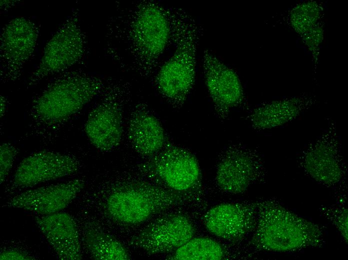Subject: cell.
I'll return each mask as SVG.
<instances>
[{
    "mask_svg": "<svg viewBox=\"0 0 348 260\" xmlns=\"http://www.w3.org/2000/svg\"><path fill=\"white\" fill-rule=\"evenodd\" d=\"M319 225L286 210L274 200L258 202L257 220L250 245L274 252H294L322 244Z\"/></svg>",
    "mask_w": 348,
    "mask_h": 260,
    "instance_id": "1",
    "label": "cell"
},
{
    "mask_svg": "<svg viewBox=\"0 0 348 260\" xmlns=\"http://www.w3.org/2000/svg\"><path fill=\"white\" fill-rule=\"evenodd\" d=\"M195 198L192 191L176 192L146 182H126L114 188L106 200L105 211L114 222L136 225Z\"/></svg>",
    "mask_w": 348,
    "mask_h": 260,
    "instance_id": "2",
    "label": "cell"
},
{
    "mask_svg": "<svg viewBox=\"0 0 348 260\" xmlns=\"http://www.w3.org/2000/svg\"><path fill=\"white\" fill-rule=\"evenodd\" d=\"M188 20L174 23L177 48L173 56L161 67L156 77L161 94L174 106H182L194 82L196 52L198 29Z\"/></svg>",
    "mask_w": 348,
    "mask_h": 260,
    "instance_id": "3",
    "label": "cell"
},
{
    "mask_svg": "<svg viewBox=\"0 0 348 260\" xmlns=\"http://www.w3.org/2000/svg\"><path fill=\"white\" fill-rule=\"evenodd\" d=\"M102 82L86 75L68 76L48 86L35 100L32 110L46 124H56L80 111L100 90Z\"/></svg>",
    "mask_w": 348,
    "mask_h": 260,
    "instance_id": "4",
    "label": "cell"
},
{
    "mask_svg": "<svg viewBox=\"0 0 348 260\" xmlns=\"http://www.w3.org/2000/svg\"><path fill=\"white\" fill-rule=\"evenodd\" d=\"M129 22L128 40L134 54L142 66H150L166 49L172 33L171 20L158 4H138Z\"/></svg>",
    "mask_w": 348,
    "mask_h": 260,
    "instance_id": "5",
    "label": "cell"
},
{
    "mask_svg": "<svg viewBox=\"0 0 348 260\" xmlns=\"http://www.w3.org/2000/svg\"><path fill=\"white\" fill-rule=\"evenodd\" d=\"M298 162L304 173L319 184L330 188L346 185L347 170L335 122H328L320 136L306 146Z\"/></svg>",
    "mask_w": 348,
    "mask_h": 260,
    "instance_id": "6",
    "label": "cell"
},
{
    "mask_svg": "<svg viewBox=\"0 0 348 260\" xmlns=\"http://www.w3.org/2000/svg\"><path fill=\"white\" fill-rule=\"evenodd\" d=\"M264 176L265 168L258 153L244 146L233 144L219 158L215 182L222 191L238 194L262 181Z\"/></svg>",
    "mask_w": 348,
    "mask_h": 260,
    "instance_id": "7",
    "label": "cell"
},
{
    "mask_svg": "<svg viewBox=\"0 0 348 260\" xmlns=\"http://www.w3.org/2000/svg\"><path fill=\"white\" fill-rule=\"evenodd\" d=\"M144 167L172 190L192 191L200 182V169L196 157L188 150L172 144H166Z\"/></svg>",
    "mask_w": 348,
    "mask_h": 260,
    "instance_id": "8",
    "label": "cell"
},
{
    "mask_svg": "<svg viewBox=\"0 0 348 260\" xmlns=\"http://www.w3.org/2000/svg\"><path fill=\"white\" fill-rule=\"evenodd\" d=\"M196 229L186 216L170 213L147 225L128 240L130 246L153 254L176 250L192 238Z\"/></svg>",
    "mask_w": 348,
    "mask_h": 260,
    "instance_id": "9",
    "label": "cell"
},
{
    "mask_svg": "<svg viewBox=\"0 0 348 260\" xmlns=\"http://www.w3.org/2000/svg\"><path fill=\"white\" fill-rule=\"evenodd\" d=\"M84 50L83 36L76 22L66 23L52 36L44 48L40 64L31 76L36 82L45 76L64 70L76 64Z\"/></svg>",
    "mask_w": 348,
    "mask_h": 260,
    "instance_id": "10",
    "label": "cell"
},
{
    "mask_svg": "<svg viewBox=\"0 0 348 260\" xmlns=\"http://www.w3.org/2000/svg\"><path fill=\"white\" fill-rule=\"evenodd\" d=\"M258 202L217 204L204 214L206 230L217 238L232 242L242 240L252 232L257 220Z\"/></svg>",
    "mask_w": 348,
    "mask_h": 260,
    "instance_id": "11",
    "label": "cell"
},
{
    "mask_svg": "<svg viewBox=\"0 0 348 260\" xmlns=\"http://www.w3.org/2000/svg\"><path fill=\"white\" fill-rule=\"evenodd\" d=\"M204 82L218 116L225 118L244 100V92L236 72L206 50L203 57Z\"/></svg>",
    "mask_w": 348,
    "mask_h": 260,
    "instance_id": "12",
    "label": "cell"
},
{
    "mask_svg": "<svg viewBox=\"0 0 348 260\" xmlns=\"http://www.w3.org/2000/svg\"><path fill=\"white\" fill-rule=\"evenodd\" d=\"M80 163L76 159L57 152L42 150L24 158L16 168L14 185L19 188L32 187L77 172Z\"/></svg>",
    "mask_w": 348,
    "mask_h": 260,
    "instance_id": "13",
    "label": "cell"
},
{
    "mask_svg": "<svg viewBox=\"0 0 348 260\" xmlns=\"http://www.w3.org/2000/svg\"><path fill=\"white\" fill-rule=\"evenodd\" d=\"M85 182L74 179L22 192L3 206L21 208L40 215L51 214L66 208L82 190Z\"/></svg>",
    "mask_w": 348,
    "mask_h": 260,
    "instance_id": "14",
    "label": "cell"
},
{
    "mask_svg": "<svg viewBox=\"0 0 348 260\" xmlns=\"http://www.w3.org/2000/svg\"><path fill=\"white\" fill-rule=\"evenodd\" d=\"M122 118V105L116 98H108L94 107L84 125L91 144L103 152L118 146L123 132Z\"/></svg>",
    "mask_w": 348,
    "mask_h": 260,
    "instance_id": "15",
    "label": "cell"
},
{
    "mask_svg": "<svg viewBox=\"0 0 348 260\" xmlns=\"http://www.w3.org/2000/svg\"><path fill=\"white\" fill-rule=\"evenodd\" d=\"M35 24L24 18L11 20L0 38V58L7 70L16 72L33 53L37 42Z\"/></svg>",
    "mask_w": 348,
    "mask_h": 260,
    "instance_id": "16",
    "label": "cell"
},
{
    "mask_svg": "<svg viewBox=\"0 0 348 260\" xmlns=\"http://www.w3.org/2000/svg\"><path fill=\"white\" fill-rule=\"evenodd\" d=\"M35 221L59 258L64 260L82 258L78 228L71 216L60 212L36 216Z\"/></svg>",
    "mask_w": 348,
    "mask_h": 260,
    "instance_id": "17",
    "label": "cell"
},
{
    "mask_svg": "<svg viewBox=\"0 0 348 260\" xmlns=\"http://www.w3.org/2000/svg\"><path fill=\"white\" fill-rule=\"evenodd\" d=\"M316 102L314 96L302 94L262 104L248 118L256 130L272 129L294 120Z\"/></svg>",
    "mask_w": 348,
    "mask_h": 260,
    "instance_id": "18",
    "label": "cell"
},
{
    "mask_svg": "<svg viewBox=\"0 0 348 260\" xmlns=\"http://www.w3.org/2000/svg\"><path fill=\"white\" fill-rule=\"evenodd\" d=\"M128 140L140 155L151 157L166 144L164 130L158 120L145 108L132 114L128 128Z\"/></svg>",
    "mask_w": 348,
    "mask_h": 260,
    "instance_id": "19",
    "label": "cell"
},
{
    "mask_svg": "<svg viewBox=\"0 0 348 260\" xmlns=\"http://www.w3.org/2000/svg\"><path fill=\"white\" fill-rule=\"evenodd\" d=\"M84 242L94 259L128 260L130 258L127 249L120 242L102 230H88L84 234Z\"/></svg>",
    "mask_w": 348,
    "mask_h": 260,
    "instance_id": "20",
    "label": "cell"
},
{
    "mask_svg": "<svg viewBox=\"0 0 348 260\" xmlns=\"http://www.w3.org/2000/svg\"><path fill=\"white\" fill-rule=\"evenodd\" d=\"M324 16L323 3L310 0L296 4L283 18L284 22L301 36L322 21Z\"/></svg>",
    "mask_w": 348,
    "mask_h": 260,
    "instance_id": "21",
    "label": "cell"
},
{
    "mask_svg": "<svg viewBox=\"0 0 348 260\" xmlns=\"http://www.w3.org/2000/svg\"><path fill=\"white\" fill-rule=\"evenodd\" d=\"M224 247L208 238H192L175 250L168 258L175 260H220L224 258Z\"/></svg>",
    "mask_w": 348,
    "mask_h": 260,
    "instance_id": "22",
    "label": "cell"
},
{
    "mask_svg": "<svg viewBox=\"0 0 348 260\" xmlns=\"http://www.w3.org/2000/svg\"><path fill=\"white\" fill-rule=\"evenodd\" d=\"M300 38L311 54L313 70L316 72L319 62L320 48L324 38L323 20Z\"/></svg>",
    "mask_w": 348,
    "mask_h": 260,
    "instance_id": "23",
    "label": "cell"
},
{
    "mask_svg": "<svg viewBox=\"0 0 348 260\" xmlns=\"http://www.w3.org/2000/svg\"><path fill=\"white\" fill-rule=\"evenodd\" d=\"M323 212L336 227L346 242H348V209L345 206H334Z\"/></svg>",
    "mask_w": 348,
    "mask_h": 260,
    "instance_id": "24",
    "label": "cell"
},
{
    "mask_svg": "<svg viewBox=\"0 0 348 260\" xmlns=\"http://www.w3.org/2000/svg\"><path fill=\"white\" fill-rule=\"evenodd\" d=\"M18 154L16 148L8 142L0 146V184L4 182Z\"/></svg>",
    "mask_w": 348,
    "mask_h": 260,
    "instance_id": "25",
    "label": "cell"
},
{
    "mask_svg": "<svg viewBox=\"0 0 348 260\" xmlns=\"http://www.w3.org/2000/svg\"><path fill=\"white\" fill-rule=\"evenodd\" d=\"M30 256L18 250H4L0 252V260H34Z\"/></svg>",
    "mask_w": 348,
    "mask_h": 260,
    "instance_id": "26",
    "label": "cell"
},
{
    "mask_svg": "<svg viewBox=\"0 0 348 260\" xmlns=\"http://www.w3.org/2000/svg\"><path fill=\"white\" fill-rule=\"evenodd\" d=\"M6 102L3 96H0V118L3 116L6 111Z\"/></svg>",
    "mask_w": 348,
    "mask_h": 260,
    "instance_id": "27",
    "label": "cell"
}]
</instances>
